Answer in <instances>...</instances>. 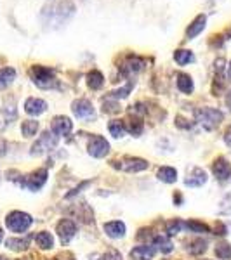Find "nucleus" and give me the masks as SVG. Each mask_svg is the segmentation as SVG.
I'll return each mask as SVG.
<instances>
[{"mask_svg":"<svg viewBox=\"0 0 231 260\" xmlns=\"http://www.w3.org/2000/svg\"><path fill=\"white\" fill-rule=\"evenodd\" d=\"M205 26H207V16L205 14H200V16H196L195 19H193V23L188 26V30H186V39L188 40H193L195 37H198L201 31L205 30Z\"/></svg>","mask_w":231,"mask_h":260,"instance_id":"obj_12","label":"nucleus"},{"mask_svg":"<svg viewBox=\"0 0 231 260\" xmlns=\"http://www.w3.org/2000/svg\"><path fill=\"white\" fill-rule=\"evenodd\" d=\"M35 243L40 246L42 250H50L54 246V238L50 233H45V231H42L35 236Z\"/></svg>","mask_w":231,"mask_h":260,"instance_id":"obj_22","label":"nucleus"},{"mask_svg":"<svg viewBox=\"0 0 231 260\" xmlns=\"http://www.w3.org/2000/svg\"><path fill=\"white\" fill-rule=\"evenodd\" d=\"M37 130H39V121L35 120H26L21 125V134L24 137H33L37 134Z\"/></svg>","mask_w":231,"mask_h":260,"instance_id":"obj_27","label":"nucleus"},{"mask_svg":"<svg viewBox=\"0 0 231 260\" xmlns=\"http://www.w3.org/2000/svg\"><path fill=\"white\" fill-rule=\"evenodd\" d=\"M216 255L221 260L231 258V245H228V243H221V245H217L216 246Z\"/></svg>","mask_w":231,"mask_h":260,"instance_id":"obj_31","label":"nucleus"},{"mask_svg":"<svg viewBox=\"0 0 231 260\" xmlns=\"http://www.w3.org/2000/svg\"><path fill=\"white\" fill-rule=\"evenodd\" d=\"M125 123V130L131 132L134 137H139L142 134V121L141 120H131V121H124Z\"/></svg>","mask_w":231,"mask_h":260,"instance_id":"obj_29","label":"nucleus"},{"mask_svg":"<svg viewBox=\"0 0 231 260\" xmlns=\"http://www.w3.org/2000/svg\"><path fill=\"white\" fill-rule=\"evenodd\" d=\"M6 148H7L6 141H4V139H0V156H4V154L7 153V151H6Z\"/></svg>","mask_w":231,"mask_h":260,"instance_id":"obj_37","label":"nucleus"},{"mask_svg":"<svg viewBox=\"0 0 231 260\" xmlns=\"http://www.w3.org/2000/svg\"><path fill=\"white\" fill-rule=\"evenodd\" d=\"M2 240H4V233H2V229H0V243H2Z\"/></svg>","mask_w":231,"mask_h":260,"instance_id":"obj_43","label":"nucleus"},{"mask_svg":"<svg viewBox=\"0 0 231 260\" xmlns=\"http://www.w3.org/2000/svg\"><path fill=\"white\" fill-rule=\"evenodd\" d=\"M212 172H214V175H216V177L219 179V180L229 179V175H231L229 161L226 160V158H217V160L214 161V165H212Z\"/></svg>","mask_w":231,"mask_h":260,"instance_id":"obj_13","label":"nucleus"},{"mask_svg":"<svg viewBox=\"0 0 231 260\" xmlns=\"http://www.w3.org/2000/svg\"><path fill=\"white\" fill-rule=\"evenodd\" d=\"M103 83H104V77H103V73L98 70H92L89 75H87V85L91 87L92 90H98L103 87Z\"/></svg>","mask_w":231,"mask_h":260,"instance_id":"obj_19","label":"nucleus"},{"mask_svg":"<svg viewBox=\"0 0 231 260\" xmlns=\"http://www.w3.org/2000/svg\"><path fill=\"white\" fill-rule=\"evenodd\" d=\"M186 229L193 231V233H211L209 225L201 224V222H198V220H190V222H186Z\"/></svg>","mask_w":231,"mask_h":260,"instance_id":"obj_33","label":"nucleus"},{"mask_svg":"<svg viewBox=\"0 0 231 260\" xmlns=\"http://www.w3.org/2000/svg\"><path fill=\"white\" fill-rule=\"evenodd\" d=\"M103 260H122V255H120V251L110 250V251H106V253L103 255Z\"/></svg>","mask_w":231,"mask_h":260,"instance_id":"obj_35","label":"nucleus"},{"mask_svg":"<svg viewBox=\"0 0 231 260\" xmlns=\"http://www.w3.org/2000/svg\"><path fill=\"white\" fill-rule=\"evenodd\" d=\"M155 250L153 246L150 245H142V246H136L132 251H131V260H151L155 255Z\"/></svg>","mask_w":231,"mask_h":260,"instance_id":"obj_17","label":"nucleus"},{"mask_svg":"<svg viewBox=\"0 0 231 260\" xmlns=\"http://www.w3.org/2000/svg\"><path fill=\"white\" fill-rule=\"evenodd\" d=\"M56 233L60 234L61 243L65 245V243L71 241V238L77 234V224H75L73 220H70V219H63L60 224H57Z\"/></svg>","mask_w":231,"mask_h":260,"instance_id":"obj_10","label":"nucleus"},{"mask_svg":"<svg viewBox=\"0 0 231 260\" xmlns=\"http://www.w3.org/2000/svg\"><path fill=\"white\" fill-rule=\"evenodd\" d=\"M45 110H47V103L42 99L30 98V99H26V103H24V111L32 116H39L42 113H45Z\"/></svg>","mask_w":231,"mask_h":260,"instance_id":"obj_14","label":"nucleus"},{"mask_svg":"<svg viewBox=\"0 0 231 260\" xmlns=\"http://www.w3.org/2000/svg\"><path fill=\"white\" fill-rule=\"evenodd\" d=\"M228 80H231V62H229V66H228Z\"/></svg>","mask_w":231,"mask_h":260,"instance_id":"obj_41","label":"nucleus"},{"mask_svg":"<svg viewBox=\"0 0 231 260\" xmlns=\"http://www.w3.org/2000/svg\"><path fill=\"white\" fill-rule=\"evenodd\" d=\"M113 167L124 172H141L148 169V161L141 158H124L120 161H113Z\"/></svg>","mask_w":231,"mask_h":260,"instance_id":"obj_8","label":"nucleus"},{"mask_svg":"<svg viewBox=\"0 0 231 260\" xmlns=\"http://www.w3.org/2000/svg\"><path fill=\"white\" fill-rule=\"evenodd\" d=\"M77 12V7L71 0H54L40 11V23L45 30H60L66 26Z\"/></svg>","mask_w":231,"mask_h":260,"instance_id":"obj_1","label":"nucleus"},{"mask_svg":"<svg viewBox=\"0 0 231 260\" xmlns=\"http://www.w3.org/2000/svg\"><path fill=\"white\" fill-rule=\"evenodd\" d=\"M89 154L94 158H104L108 153H110V142H108L104 137L101 136H94L89 141Z\"/></svg>","mask_w":231,"mask_h":260,"instance_id":"obj_6","label":"nucleus"},{"mask_svg":"<svg viewBox=\"0 0 231 260\" xmlns=\"http://www.w3.org/2000/svg\"><path fill=\"white\" fill-rule=\"evenodd\" d=\"M16 80V70L14 68H2L0 70V89L9 87Z\"/></svg>","mask_w":231,"mask_h":260,"instance_id":"obj_24","label":"nucleus"},{"mask_svg":"<svg viewBox=\"0 0 231 260\" xmlns=\"http://www.w3.org/2000/svg\"><path fill=\"white\" fill-rule=\"evenodd\" d=\"M50 128H52V134H56L57 137L68 136L71 132V128H73V123H71V120L66 118V116H56V118L52 120Z\"/></svg>","mask_w":231,"mask_h":260,"instance_id":"obj_11","label":"nucleus"},{"mask_svg":"<svg viewBox=\"0 0 231 260\" xmlns=\"http://www.w3.org/2000/svg\"><path fill=\"white\" fill-rule=\"evenodd\" d=\"M6 246L9 250H14V251H23L30 246V238H11V240L6 241Z\"/></svg>","mask_w":231,"mask_h":260,"instance_id":"obj_21","label":"nucleus"},{"mask_svg":"<svg viewBox=\"0 0 231 260\" xmlns=\"http://www.w3.org/2000/svg\"><path fill=\"white\" fill-rule=\"evenodd\" d=\"M71 111L77 118H91L94 116V106H92L91 101L87 99H77L71 104Z\"/></svg>","mask_w":231,"mask_h":260,"instance_id":"obj_9","label":"nucleus"},{"mask_svg":"<svg viewBox=\"0 0 231 260\" xmlns=\"http://www.w3.org/2000/svg\"><path fill=\"white\" fill-rule=\"evenodd\" d=\"M91 260H101V257H99V255H92Z\"/></svg>","mask_w":231,"mask_h":260,"instance_id":"obj_42","label":"nucleus"},{"mask_svg":"<svg viewBox=\"0 0 231 260\" xmlns=\"http://www.w3.org/2000/svg\"><path fill=\"white\" fill-rule=\"evenodd\" d=\"M224 141H226V144L231 146V127L228 128V132H226V136H224Z\"/></svg>","mask_w":231,"mask_h":260,"instance_id":"obj_38","label":"nucleus"},{"mask_svg":"<svg viewBox=\"0 0 231 260\" xmlns=\"http://www.w3.org/2000/svg\"><path fill=\"white\" fill-rule=\"evenodd\" d=\"M226 104H228V108H229V111H231V90L228 92V98H226Z\"/></svg>","mask_w":231,"mask_h":260,"instance_id":"obj_40","label":"nucleus"},{"mask_svg":"<svg viewBox=\"0 0 231 260\" xmlns=\"http://www.w3.org/2000/svg\"><path fill=\"white\" fill-rule=\"evenodd\" d=\"M142 66H145L142 59H139V57H136V56H131L127 61H125V64L122 66V70H124L125 73H136V71H139Z\"/></svg>","mask_w":231,"mask_h":260,"instance_id":"obj_26","label":"nucleus"},{"mask_svg":"<svg viewBox=\"0 0 231 260\" xmlns=\"http://www.w3.org/2000/svg\"><path fill=\"white\" fill-rule=\"evenodd\" d=\"M205 182H207V174H205V170L198 169V167L193 169L191 174L188 175V179L184 180V184L190 187H200V186H204Z\"/></svg>","mask_w":231,"mask_h":260,"instance_id":"obj_15","label":"nucleus"},{"mask_svg":"<svg viewBox=\"0 0 231 260\" xmlns=\"http://www.w3.org/2000/svg\"><path fill=\"white\" fill-rule=\"evenodd\" d=\"M176 201H178V203L181 205L183 203V196L181 194H174V203H176Z\"/></svg>","mask_w":231,"mask_h":260,"instance_id":"obj_39","label":"nucleus"},{"mask_svg":"<svg viewBox=\"0 0 231 260\" xmlns=\"http://www.w3.org/2000/svg\"><path fill=\"white\" fill-rule=\"evenodd\" d=\"M174 61L178 62L179 66H186V64H190V62L195 61V56H193L191 50L181 49V50H176L174 52Z\"/></svg>","mask_w":231,"mask_h":260,"instance_id":"obj_23","label":"nucleus"},{"mask_svg":"<svg viewBox=\"0 0 231 260\" xmlns=\"http://www.w3.org/2000/svg\"><path fill=\"white\" fill-rule=\"evenodd\" d=\"M57 141H60V137H57L56 134H52V132H44V134L40 136V139L32 146V151H30V153L33 154V156H40V154L49 153V151H52V149L57 146Z\"/></svg>","mask_w":231,"mask_h":260,"instance_id":"obj_5","label":"nucleus"},{"mask_svg":"<svg viewBox=\"0 0 231 260\" xmlns=\"http://www.w3.org/2000/svg\"><path fill=\"white\" fill-rule=\"evenodd\" d=\"M196 120L200 121V125L205 130H214L221 125V121L224 120V115L216 108H204V110L196 111Z\"/></svg>","mask_w":231,"mask_h":260,"instance_id":"obj_3","label":"nucleus"},{"mask_svg":"<svg viewBox=\"0 0 231 260\" xmlns=\"http://www.w3.org/2000/svg\"><path fill=\"white\" fill-rule=\"evenodd\" d=\"M32 224H33L32 215H28V213H24V212H18V210L11 212L6 219V225L12 233H24Z\"/></svg>","mask_w":231,"mask_h":260,"instance_id":"obj_4","label":"nucleus"},{"mask_svg":"<svg viewBox=\"0 0 231 260\" xmlns=\"http://www.w3.org/2000/svg\"><path fill=\"white\" fill-rule=\"evenodd\" d=\"M45 182H47V170L40 169V170L33 172L32 175H28L24 180H21V186H24L30 191H39Z\"/></svg>","mask_w":231,"mask_h":260,"instance_id":"obj_7","label":"nucleus"},{"mask_svg":"<svg viewBox=\"0 0 231 260\" xmlns=\"http://www.w3.org/2000/svg\"><path fill=\"white\" fill-rule=\"evenodd\" d=\"M108 128H110V134H111V136H113V137H117V139H119V137H124V136H125V132H127V130H125V123H124V121H120V120H113V121H110Z\"/></svg>","mask_w":231,"mask_h":260,"instance_id":"obj_28","label":"nucleus"},{"mask_svg":"<svg viewBox=\"0 0 231 260\" xmlns=\"http://www.w3.org/2000/svg\"><path fill=\"white\" fill-rule=\"evenodd\" d=\"M207 250V241L205 240H195L190 245V253L191 255H200Z\"/></svg>","mask_w":231,"mask_h":260,"instance_id":"obj_32","label":"nucleus"},{"mask_svg":"<svg viewBox=\"0 0 231 260\" xmlns=\"http://www.w3.org/2000/svg\"><path fill=\"white\" fill-rule=\"evenodd\" d=\"M157 175L162 182H167V184H172L178 180V170L172 169V167H162V169H158Z\"/></svg>","mask_w":231,"mask_h":260,"instance_id":"obj_20","label":"nucleus"},{"mask_svg":"<svg viewBox=\"0 0 231 260\" xmlns=\"http://www.w3.org/2000/svg\"><path fill=\"white\" fill-rule=\"evenodd\" d=\"M0 260H7V258L6 257H0Z\"/></svg>","mask_w":231,"mask_h":260,"instance_id":"obj_44","label":"nucleus"},{"mask_svg":"<svg viewBox=\"0 0 231 260\" xmlns=\"http://www.w3.org/2000/svg\"><path fill=\"white\" fill-rule=\"evenodd\" d=\"M178 89L183 92V94H191L195 85H193V80L190 75L186 73H179L178 75Z\"/></svg>","mask_w":231,"mask_h":260,"instance_id":"obj_18","label":"nucleus"},{"mask_svg":"<svg viewBox=\"0 0 231 260\" xmlns=\"http://www.w3.org/2000/svg\"><path fill=\"white\" fill-rule=\"evenodd\" d=\"M153 246H157V250H160L162 253H170L174 245L167 236H155L153 238Z\"/></svg>","mask_w":231,"mask_h":260,"instance_id":"obj_25","label":"nucleus"},{"mask_svg":"<svg viewBox=\"0 0 231 260\" xmlns=\"http://www.w3.org/2000/svg\"><path fill=\"white\" fill-rule=\"evenodd\" d=\"M104 233L110 238H113V240H119V238L125 236V224L120 220L108 222V224H104Z\"/></svg>","mask_w":231,"mask_h":260,"instance_id":"obj_16","label":"nucleus"},{"mask_svg":"<svg viewBox=\"0 0 231 260\" xmlns=\"http://www.w3.org/2000/svg\"><path fill=\"white\" fill-rule=\"evenodd\" d=\"M183 228H186V222H183L179 219L170 220L169 224H167V234H169V236H174V234H178Z\"/></svg>","mask_w":231,"mask_h":260,"instance_id":"obj_30","label":"nucleus"},{"mask_svg":"<svg viewBox=\"0 0 231 260\" xmlns=\"http://www.w3.org/2000/svg\"><path fill=\"white\" fill-rule=\"evenodd\" d=\"M30 77H32L33 83H35L37 87H40V89H56L57 87L54 70L45 68V66H40V64L32 66Z\"/></svg>","mask_w":231,"mask_h":260,"instance_id":"obj_2","label":"nucleus"},{"mask_svg":"<svg viewBox=\"0 0 231 260\" xmlns=\"http://www.w3.org/2000/svg\"><path fill=\"white\" fill-rule=\"evenodd\" d=\"M103 111L104 113H119V106L117 104H111V103H108V101H104V104H103Z\"/></svg>","mask_w":231,"mask_h":260,"instance_id":"obj_36","label":"nucleus"},{"mask_svg":"<svg viewBox=\"0 0 231 260\" xmlns=\"http://www.w3.org/2000/svg\"><path fill=\"white\" fill-rule=\"evenodd\" d=\"M132 87H134V82L131 80L125 87H122V89L115 90V92H111V98H115V99H124V98H127L129 92L132 90Z\"/></svg>","mask_w":231,"mask_h":260,"instance_id":"obj_34","label":"nucleus"}]
</instances>
